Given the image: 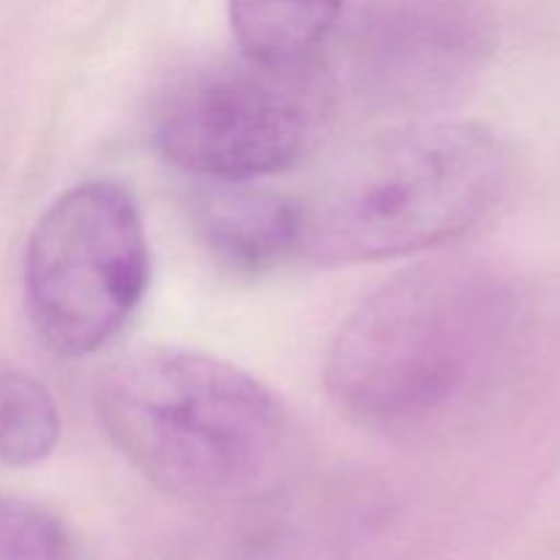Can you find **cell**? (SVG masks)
I'll return each mask as SVG.
<instances>
[{
  "instance_id": "obj_10",
  "label": "cell",
  "mask_w": 560,
  "mask_h": 560,
  "mask_svg": "<svg viewBox=\"0 0 560 560\" xmlns=\"http://www.w3.org/2000/svg\"><path fill=\"white\" fill-rule=\"evenodd\" d=\"M0 560H77V547L47 509L0 495Z\"/></svg>"
},
{
  "instance_id": "obj_6",
  "label": "cell",
  "mask_w": 560,
  "mask_h": 560,
  "mask_svg": "<svg viewBox=\"0 0 560 560\" xmlns=\"http://www.w3.org/2000/svg\"><path fill=\"white\" fill-rule=\"evenodd\" d=\"M485 0H375L342 42V74L366 107L430 113L463 96L490 60Z\"/></svg>"
},
{
  "instance_id": "obj_2",
  "label": "cell",
  "mask_w": 560,
  "mask_h": 560,
  "mask_svg": "<svg viewBox=\"0 0 560 560\" xmlns=\"http://www.w3.org/2000/svg\"><path fill=\"white\" fill-rule=\"evenodd\" d=\"M96 416L151 485L189 501L255 495L288 446L282 405L260 381L189 350L115 361L96 386Z\"/></svg>"
},
{
  "instance_id": "obj_8",
  "label": "cell",
  "mask_w": 560,
  "mask_h": 560,
  "mask_svg": "<svg viewBox=\"0 0 560 560\" xmlns=\"http://www.w3.org/2000/svg\"><path fill=\"white\" fill-rule=\"evenodd\" d=\"M348 0H228L241 52L271 63H301L337 27Z\"/></svg>"
},
{
  "instance_id": "obj_5",
  "label": "cell",
  "mask_w": 560,
  "mask_h": 560,
  "mask_svg": "<svg viewBox=\"0 0 560 560\" xmlns=\"http://www.w3.org/2000/svg\"><path fill=\"white\" fill-rule=\"evenodd\" d=\"M328 85L310 60L244 55L180 77L156 109L159 151L213 184H252L304 156L320 129Z\"/></svg>"
},
{
  "instance_id": "obj_3",
  "label": "cell",
  "mask_w": 560,
  "mask_h": 560,
  "mask_svg": "<svg viewBox=\"0 0 560 560\" xmlns=\"http://www.w3.org/2000/svg\"><path fill=\"white\" fill-rule=\"evenodd\" d=\"M506 180V151L487 126H397L345 153L299 197L301 255L370 262L435 249L476 228Z\"/></svg>"
},
{
  "instance_id": "obj_4",
  "label": "cell",
  "mask_w": 560,
  "mask_h": 560,
  "mask_svg": "<svg viewBox=\"0 0 560 560\" xmlns=\"http://www.w3.org/2000/svg\"><path fill=\"white\" fill-rule=\"evenodd\" d=\"M151 277L145 224L113 180H85L58 197L33 228L25 288L33 326L52 353L80 359L113 342Z\"/></svg>"
},
{
  "instance_id": "obj_1",
  "label": "cell",
  "mask_w": 560,
  "mask_h": 560,
  "mask_svg": "<svg viewBox=\"0 0 560 560\" xmlns=\"http://www.w3.org/2000/svg\"><path fill=\"white\" fill-rule=\"evenodd\" d=\"M503 293L463 262H424L370 295L334 337L326 392L372 432L410 435L463 408L501 345Z\"/></svg>"
},
{
  "instance_id": "obj_9",
  "label": "cell",
  "mask_w": 560,
  "mask_h": 560,
  "mask_svg": "<svg viewBox=\"0 0 560 560\" xmlns=\"http://www.w3.org/2000/svg\"><path fill=\"white\" fill-rule=\"evenodd\" d=\"M60 413L42 381L0 366V465L27 468L55 452Z\"/></svg>"
},
{
  "instance_id": "obj_7",
  "label": "cell",
  "mask_w": 560,
  "mask_h": 560,
  "mask_svg": "<svg viewBox=\"0 0 560 560\" xmlns=\"http://www.w3.org/2000/svg\"><path fill=\"white\" fill-rule=\"evenodd\" d=\"M195 202L200 238L213 257L241 273H266L301 255L299 197L252 189L249 184H213Z\"/></svg>"
}]
</instances>
